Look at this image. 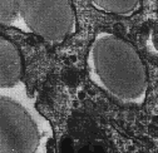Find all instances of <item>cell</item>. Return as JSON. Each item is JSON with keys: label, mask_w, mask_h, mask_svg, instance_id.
<instances>
[{"label": "cell", "mask_w": 158, "mask_h": 153, "mask_svg": "<svg viewBox=\"0 0 158 153\" xmlns=\"http://www.w3.org/2000/svg\"><path fill=\"white\" fill-rule=\"evenodd\" d=\"M27 27L49 44H62L75 34L77 14L72 0H18Z\"/></svg>", "instance_id": "2"}, {"label": "cell", "mask_w": 158, "mask_h": 153, "mask_svg": "<svg viewBox=\"0 0 158 153\" xmlns=\"http://www.w3.org/2000/svg\"><path fill=\"white\" fill-rule=\"evenodd\" d=\"M87 68L90 81L122 105L141 107L148 93V70L135 47L109 31L92 40Z\"/></svg>", "instance_id": "1"}, {"label": "cell", "mask_w": 158, "mask_h": 153, "mask_svg": "<svg viewBox=\"0 0 158 153\" xmlns=\"http://www.w3.org/2000/svg\"><path fill=\"white\" fill-rule=\"evenodd\" d=\"M40 132L29 112L11 98H0V153H33Z\"/></svg>", "instance_id": "3"}, {"label": "cell", "mask_w": 158, "mask_h": 153, "mask_svg": "<svg viewBox=\"0 0 158 153\" xmlns=\"http://www.w3.org/2000/svg\"><path fill=\"white\" fill-rule=\"evenodd\" d=\"M18 0H0V23L2 25L11 24L16 18Z\"/></svg>", "instance_id": "6"}, {"label": "cell", "mask_w": 158, "mask_h": 153, "mask_svg": "<svg viewBox=\"0 0 158 153\" xmlns=\"http://www.w3.org/2000/svg\"><path fill=\"white\" fill-rule=\"evenodd\" d=\"M24 60L20 49L9 38L0 36V87L10 88L22 81Z\"/></svg>", "instance_id": "4"}, {"label": "cell", "mask_w": 158, "mask_h": 153, "mask_svg": "<svg viewBox=\"0 0 158 153\" xmlns=\"http://www.w3.org/2000/svg\"><path fill=\"white\" fill-rule=\"evenodd\" d=\"M92 4L103 13L129 18L141 9L142 0H90Z\"/></svg>", "instance_id": "5"}]
</instances>
